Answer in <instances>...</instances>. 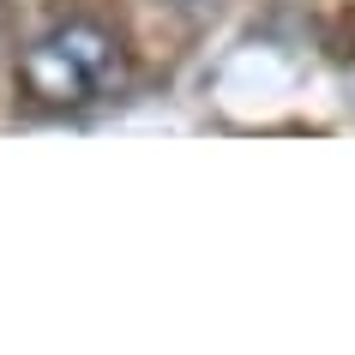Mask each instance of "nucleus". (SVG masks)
Returning a JSON list of instances; mask_svg holds the SVG:
<instances>
[{
  "label": "nucleus",
  "mask_w": 355,
  "mask_h": 355,
  "mask_svg": "<svg viewBox=\"0 0 355 355\" xmlns=\"http://www.w3.org/2000/svg\"><path fill=\"white\" fill-rule=\"evenodd\" d=\"M127 85V49L109 24L60 19L19 55V96L37 114H78Z\"/></svg>",
  "instance_id": "obj_1"
}]
</instances>
